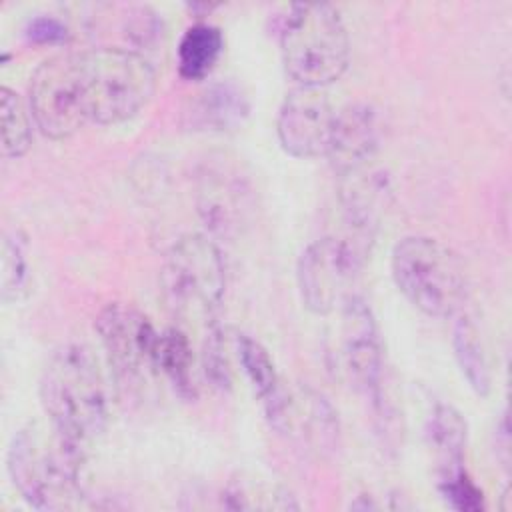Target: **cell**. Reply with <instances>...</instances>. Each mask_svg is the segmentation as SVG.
Segmentation results:
<instances>
[{"label":"cell","instance_id":"1","mask_svg":"<svg viewBox=\"0 0 512 512\" xmlns=\"http://www.w3.org/2000/svg\"><path fill=\"white\" fill-rule=\"evenodd\" d=\"M156 70L134 48L100 46L62 52L32 74L28 104L36 128L64 140L90 124L110 126L134 118L154 96Z\"/></svg>","mask_w":512,"mask_h":512},{"label":"cell","instance_id":"2","mask_svg":"<svg viewBox=\"0 0 512 512\" xmlns=\"http://www.w3.org/2000/svg\"><path fill=\"white\" fill-rule=\"evenodd\" d=\"M40 404L50 428L68 444L88 450L108 422V390L102 370L82 344H64L40 374Z\"/></svg>","mask_w":512,"mask_h":512},{"label":"cell","instance_id":"3","mask_svg":"<svg viewBox=\"0 0 512 512\" xmlns=\"http://www.w3.org/2000/svg\"><path fill=\"white\" fill-rule=\"evenodd\" d=\"M280 56L286 74L308 88H326L350 62V36L342 14L326 2L292 4L280 26Z\"/></svg>","mask_w":512,"mask_h":512},{"label":"cell","instance_id":"4","mask_svg":"<svg viewBox=\"0 0 512 512\" xmlns=\"http://www.w3.org/2000/svg\"><path fill=\"white\" fill-rule=\"evenodd\" d=\"M84 458V450L62 440L52 428L48 438L36 428H22L8 446L6 468L30 506L64 510L84 496Z\"/></svg>","mask_w":512,"mask_h":512},{"label":"cell","instance_id":"5","mask_svg":"<svg viewBox=\"0 0 512 512\" xmlns=\"http://www.w3.org/2000/svg\"><path fill=\"white\" fill-rule=\"evenodd\" d=\"M394 284L422 314L448 318L462 310L466 278L458 256L430 236H406L390 254Z\"/></svg>","mask_w":512,"mask_h":512},{"label":"cell","instance_id":"6","mask_svg":"<svg viewBox=\"0 0 512 512\" xmlns=\"http://www.w3.org/2000/svg\"><path fill=\"white\" fill-rule=\"evenodd\" d=\"M162 282L180 312L214 320L226 292V264L218 244L204 234L176 240L166 254Z\"/></svg>","mask_w":512,"mask_h":512},{"label":"cell","instance_id":"7","mask_svg":"<svg viewBox=\"0 0 512 512\" xmlns=\"http://www.w3.org/2000/svg\"><path fill=\"white\" fill-rule=\"evenodd\" d=\"M340 344L348 378L356 392L370 404L374 418L386 428L392 404L386 396L384 344L378 322L362 296L350 294L340 306Z\"/></svg>","mask_w":512,"mask_h":512},{"label":"cell","instance_id":"8","mask_svg":"<svg viewBox=\"0 0 512 512\" xmlns=\"http://www.w3.org/2000/svg\"><path fill=\"white\" fill-rule=\"evenodd\" d=\"M368 248L352 238L324 236L310 242L296 264L302 304L314 314L340 308L364 266Z\"/></svg>","mask_w":512,"mask_h":512},{"label":"cell","instance_id":"9","mask_svg":"<svg viewBox=\"0 0 512 512\" xmlns=\"http://www.w3.org/2000/svg\"><path fill=\"white\" fill-rule=\"evenodd\" d=\"M94 328L120 384L136 386L158 372L160 332L138 308L112 302L100 310Z\"/></svg>","mask_w":512,"mask_h":512},{"label":"cell","instance_id":"10","mask_svg":"<svg viewBox=\"0 0 512 512\" xmlns=\"http://www.w3.org/2000/svg\"><path fill=\"white\" fill-rule=\"evenodd\" d=\"M334 116L336 110L324 88H292L284 96L276 118V134L282 150L302 160L326 156Z\"/></svg>","mask_w":512,"mask_h":512},{"label":"cell","instance_id":"11","mask_svg":"<svg viewBox=\"0 0 512 512\" xmlns=\"http://www.w3.org/2000/svg\"><path fill=\"white\" fill-rule=\"evenodd\" d=\"M380 136V118L372 104H346L334 116L326 158L340 176L366 168L380 148Z\"/></svg>","mask_w":512,"mask_h":512},{"label":"cell","instance_id":"12","mask_svg":"<svg viewBox=\"0 0 512 512\" xmlns=\"http://www.w3.org/2000/svg\"><path fill=\"white\" fill-rule=\"evenodd\" d=\"M250 212V188L230 168H208L200 176L198 214L216 236H232Z\"/></svg>","mask_w":512,"mask_h":512},{"label":"cell","instance_id":"13","mask_svg":"<svg viewBox=\"0 0 512 512\" xmlns=\"http://www.w3.org/2000/svg\"><path fill=\"white\" fill-rule=\"evenodd\" d=\"M390 196V180L382 172L360 168L342 176V214L358 244L368 248V242L374 238L382 214L390 204Z\"/></svg>","mask_w":512,"mask_h":512},{"label":"cell","instance_id":"14","mask_svg":"<svg viewBox=\"0 0 512 512\" xmlns=\"http://www.w3.org/2000/svg\"><path fill=\"white\" fill-rule=\"evenodd\" d=\"M248 112L250 104L236 84L214 82L196 94L188 118L194 130L228 132L242 126Z\"/></svg>","mask_w":512,"mask_h":512},{"label":"cell","instance_id":"15","mask_svg":"<svg viewBox=\"0 0 512 512\" xmlns=\"http://www.w3.org/2000/svg\"><path fill=\"white\" fill-rule=\"evenodd\" d=\"M426 438L438 462V474L464 466L468 426L450 404H436L426 422Z\"/></svg>","mask_w":512,"mask_h":512},{"label":"cell","instance_id":"16","mask_svg":"<svg viewBox=\"0 0 512 512\" xmlns=\"http://www.w3.org/2000/svg\"><path fill=\"white\" fill-rule=\"evenodd\" d=\"M224 52V36L218 26L212 24H192L182 34L176 56L178 74L184 80H204L218 64Z\"/></svg>","mask_w":512,"mask_h":512},{"label":"cell","instance_id":"17","mask_svg":"<svg viewBox=\"0 0 512 512\" xmlns=\"http://www.w3.org/2000/svg\"><path fill=\"white\" fill-rule=\"evenodd\" d=\"M452 348H454V358L468 386L478 396H488L492 388L490 362H488L480 332L470 318L460 316L456 320L452 330Z\"/></svg>","mask_w":512,"mask_h":512},{"label":"cell","instance_id":"18","mask_svg":"<svg viewBox=\"0 0 512 512\" xmlns=\"http://www.w3.org/2000/svg\"><path fill=\"white\" fill-rule=\"evenodd\" d=\"M156 368L158 374H162L182 398H196L198 388L194 380V354L190 340L182 330L168 328L160 332Z\"/></svg>","mask_w":512,"mask_h":512},{"label":"cell","instance_id":"19","mask_svg":"<svg viewBox=\"0 0 512 512\" xmlns=\"http://www.w3.org/2000/svg\"><path fill=\"white\" fill-rule=\"evenodd\" d=\"M236 354L246 380L262 404L274 400L282 386L270 352L256 338L248 334H236Z\"/></svg>","mask_w":512,"mask_h":512},{"label":"cell","instance_id":"20","mask_svg":"<svg viewBox=\"0 0 512 512\" xmlns=\"http://www.w3.org/2000/svg\"><path fill=\"white\" fill-rule=\"evenodd\" d=\"M2 106V156L20 158L34 138V116L30 106L8 86L0 88Z\"/></svg>","mask_w":512,"mask_h":512},{"label":"cell","instance_id":"21","mask_svg":"<svg viewBox=\"0 0 512 512\" xmlns=\"http://www.w3.org/2000/svg\"><path fill=\"white\" fill-rule=\"evenodd\" d=\"M30 280V262L26 238L18 232H6L2 240V276H0V294L6 304L18 302Z\"/></svg>","mask_w":512,"mask_h":512},{"label":"cell","instance_id":"22","mask_svg":"<svg viewBox=\"0 0 512 512\" xmlns=\"http://www.w3.org/2000/svg\"><path fill=\"white\" fill-rule=\"evenodd\" d=\"M438 492L444 502L458 512L484 510V494L466 472V466L438 474Z\"/></svg>","mask_w":512,"mask_h":512},{"label":"cell","instance_id":"23","mask_svg":"<svg viewBox=\"0 0 512 512\" xmlns=\"http://www.w3.org/2000/svg\"><path fill=\"white\" fill-rule=\"evenodd\" d=\"M202 368L214 388H218V390L230 388L232 370H230L222 330L218 328V324L214 320L208 324V330H206V340H204V350H202Z\"/></svg>","mask_w":512,"mask_h":512},{"label":"cell","instance_id":"24","mask_svg":"<svg viewBox=\"0 0 512 512\" xmlns=\"http://www.w3.org/2000/svg\"><path fill=\"white\" fill-rule=\"evenodd\" d=\"M26 38L36 44H62L70 38V32L58 18L38 16L26 24Z\"/></svg>","mask_w":512,"mask_h":512}]
</instances>
